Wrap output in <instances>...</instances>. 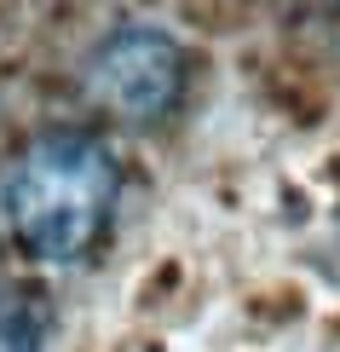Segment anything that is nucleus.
Wrapping results in <instances>:
<instances>
[{
  "label": "nucleus",
  "instance_id": "nucleus-1",
  "mask_svg": "<svg viewBox=\"0 0 340 352\" xmlns=\"http://www.w3.org/2000/svg\"><path fill=\"white\" fill-rule=\"evenodd\" d=\"M110 202H115V156L93 133L35 139L6 185L12 231L47 266H76L98 243Z\"/></svg>",
  "mask_w": 340,
  "mask_h": 352
},
{
  "label": "nucleus",
  "instance_id": "nucleus-2",
  "mask_svg": "<svg viewBox=\"0 0 340 352\" xmlns=\"http://www.w3.org/2000/svg\"><path fill=\"white\" fill-rule=\"evenodd\" d=\"M185 81V52L168 29L127 23L87 58V93L104 110L127 116V122H150L179 98Z\"/></svg>",
  "mask_w": 340,
  "mask_h": 352
},
{
  "label": "nucleus",
  "instance_id": "nucleus-3",
  "mask_svg": "<svg viewBox=\"0 0 340 352\" xmlns=\"http://www.w3.org/2000/svg\"><path fill=\"white\" fill-rule=\"evenodd\" d=\"M52 312L35 289H0V352H41Z\"/></svg>",
  "mask_w": 340,
  "mask_h": 352
}]
</instances>
